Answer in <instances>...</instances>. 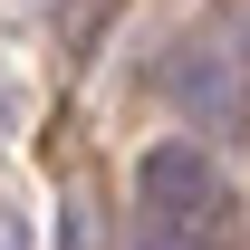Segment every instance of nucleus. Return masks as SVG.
Wrapping results in <instances>:
<instances>
[{
  "instance_id": "nucleus-2",
  "label": "nucleus",
  "mask_w": 250,
  "mask_h": 250,
  "mask_svg": "<svg viewBox=\"0 0 250 250\" xmlns=\"http://www.w3.org/2000/svg\"><path fill=\"white\" fill-rule=\"evenodd\" d=\"M173 96H183V106H202L212 125H231V106H241V96H231V77H221V58H183V67H173Z\"/></svg>"
},
{
  "instance_id": "nucleus-4",
  "label": "nucleus",
  "mask_w": 250,
  "mask_h": 250,
  "mask_svg": "<svg viewBox=\"0 0 250 250\" xmlns=\"http://www.w3.org/2000/svg\"><path fill=\"white\" fill-rule=\"evenodd\" d=\"M0 250H20V241H0Z\"/></svg>"
},
{
  "instance_id": "nucleus-1",
  "label": "nucleus",
  "mask_w": 250,
  "mask_h": 250,
  "mask_svg": "<svg viewBox=\"0 0 250 250\" xmlns=\"http://www.w3.org/2000/svg\"><path fill=\"white\" fill-rule=\"evenodd\" d=\"M212 202H221V183H212V164L192 154V145H164V154H145V212H164V221H212Z\"/></svg>"
},
{
  "instance_id": "nucleus-3",
  "label": "nucleus",
  "mask_w": 250,
  "mask_h": 250,
  "mask_svg": "<svg viewBox=\"0 0 250 250\" xmlns=\"http://www.w3.org/2000/svg\"><path fill=\"white\" fill-rule=\"evenodd\" d=\"M135 250H202V241H192V221H164V212H145V221H135Z\"/></svg>"
}]
</instances>
